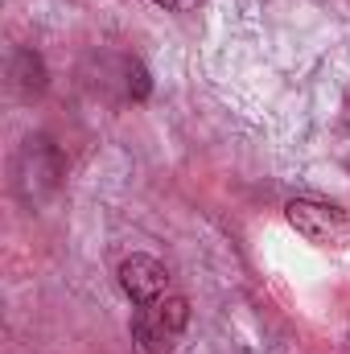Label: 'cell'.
Segmentation results:
<instances>
[{"label":"cell","instance_id":"52a82bcc","mask_svg":"<svg viewBox=\"0 0 350 354\" xmlns=\"http://www.w3.org/2000/svg\"><path fill=\"white\" fill-rule=\"evenodd\" d=\"M161 8H169V12H185V8H194V4H202V0H157Z\"/></svg>","mask_w":350,"mask_h":354},{"label":"cell","instance_id":"8992f818","mask_svg":"<svg viewBox=\"0 0 350 354\" xmlns=\"http://www.w3.org/2000/svg\"><path fill=\"white\" fill-rule=\"evenodd\" d=\"M149 91H153L149 71H145L140 62H128V95H132V99H149Z\"/></svg>","mask_w":350,"mask_h":354},{"label":"cell","instance_id":"6da1fadb","mask_svg":"<svg viewBox=\"0 0 350 354\" xmlns=\"http://www.w3.org/2000/svg\"><path fill=\"white\" fill-rule=\"evenodd\" d=\"M185 322H190L185 297H161V301L136 309V317H132V342L140 346V354H174Z\"/></svg>","mask_w":350,"mask_h":354},{"label":"cell","instance_id":"7a4b0ae2","mask_svg":"<svg viewBox=\"0 0 350 354\" xmlns=\"http://www.w3.org/2000/svg\"><path fill=\"white\" fill-rule=\"evenodd\" d=\"M62 181V153L46 140V136H29L25 149L17 153V165H12V185L17 194L37 206L46 194H54Z\"/></svg>","mask_w":350,"mask_h":354},{"label":"cell","instance_id":"3957f363","mask_svg":"<svg viewBox=\"0 0 350 354\" xmlns=\"http://www.w3.org/2000/svg\"><path fill=\"white\" fill-rule=\"evenodd\" d=\"M284 214H288V223H293L309 243H322V248H350V214H342L338 206L297 198V202L284 206Z\"/></svg>","mask_w":350,"mask_h":354},{"label":"cell","instance_id":"5b68a950","mask_svg":"<svg viewBox=\"0 0 350 354\" xmlns=\"http://www.w3.org/2000/svg\"><path fill=\"white\" fill-rule=\"evenodd\" d=\"M12 79H17V91H21V95H42V91H46V62H42V54L17 50V58H12Z\"/></svg>","mask_w":350,"mask_h":354},{"label":"cell","instance_id":"277c9868","mask_svg":"<svg viewBox=\"0 0 350 354\" xmlns=\"http://www.w3.org/2000/svg\"><path fill=\"white\" fill-rule=\"evenodd\" d=\"M120 288L132 297V305H153L169 288V272L153 256H128L120 264Z\"/></svg>","mask_w":350,"mask_h":354}]
</instances>
